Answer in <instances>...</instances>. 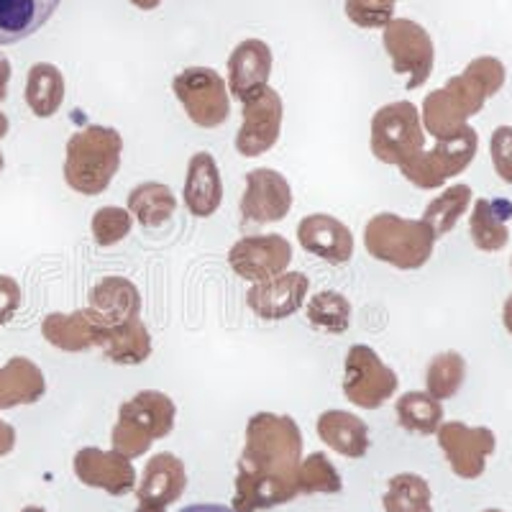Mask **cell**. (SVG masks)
Instances as JSON below:
<instances>
[{"label": "cell", "mask_w": 512, "mask_h": 512, "mask_svg": "<svg viewBox=\"0 0 512 512\" xmlns=\"http://www.w3.org/2000/svg\"><path fill=\"white\" fill-rule=\"evenodd\" d=\"M21 512H47L44 510V507H36V505H31V507H24V510Z\"/></svg>", "instance_id": "obj_47"}, {"label": "cell", "mask_w": 512, "mask_h": 512, "mask_svg": "<svg viewBox=\"0 0 512 512\" xmlns=\"http://www.w3.org/2000/svg\"><path fill=\"white\" fill-rule=\"evenodd\" d=\"M489 154L495 172L505 185H512V126H497L489 139Z\"/></svg>", "instance_id": "obj_38"}, {"label": "cell", "mask_w": 512, "mask_h": 512, "mask_svg": "<svg viewBox=\"0 0 512 512\" xmlns=\"http://www.w3.org/2000/svg\"><path fill=\"white\" fill-rule=\"evenodd\" d=\"M303 433L290 415L256 413L246 423V443L236 461L233 510L259 512L297 497Z\"/></svg>", "instance_id": "obj_1"}, {"label": "cell", "mask_w": 512, "mask_h": 512, "mask_svg": "<svg viewBox=\"0 0 512 512\" xmlns=\"http://www.w3.org/2000/svg\"><path fill=\"white\" fill-rule=\"evenodd\" d=\"M177 408L172 397L157 390H141L118 408L111 443L126 459L144 456L157 438H167L175 428Z\"/></svg>", "instance_id": "obj_5"}, {"label": "cell", "mask_w": 512, "mask_h": 512, "mask_svg": "<svg viewBox=\"0 0 512 512\" xmlns=\"http://www.w3.org/2000/svg\"><path fill=\"white\" fill-rule=\"evenodd\" d=\"M395 369L367 344H354L344 361V395L361 410H377L397 392Z\"/></svg>", "instance_id": "obj_10"}, {"label": "cell", "mask_w": 512, "mask_h": 512, "mask_svg": "<svg viewBox=\"0 0 512 512\" xmlns=\"http://www.w3.org/2000/svg\"><path fill=\"white\" fill-rule=\"evenodd\" d=\"M484 512H502V510H484Z\"/></svg>", "instance_id": "obj_49"}, {"label": "cell", "mask_w": 512, "mask_h": 512, "mask_svg": "<svg viewBox=\"0 0 512 512\" xmlns=\"http://www.w3.org/2000/svg\"><path fill=\"white\" fill-rule=\"evenodd\" d=\"M64 103V77L49 62L34 64L26 77V105L36 118H52Z\"/></svg>", "instance_id": "obj_29"}, {"label": "cell", "mask_w": 512, "mask_h": 512, "mask_svg": "<svg viewBox=\"0 0 512 512\" xmlns=\"http://www.w3.org/2000/svg\"><path fill=\"white\" fill-rule=\"evenodd\" d=\"M75 474L85 487L103 489L113 497H123L136 489V472L131 459L118 451H103V448H80L75 454Z\"/></svg>", "instance_id": "obj_17"}, {"label": "cell", "mask_w": 512, "mask_h": 512, "mask_svg": "<svg viewBox=\"0 0 512 512\" xmlns=\"http://www.w3.org/2000/svg\"><path fill=\"white\" fill-rule=\"evenodd\" d=\"M292 262V244L280 233L264 236H244L228 251V267L239 274L241 280L264 282L277 274L287 272Z\"/></svg>", "instance_id": "obj_14"}, {"label": "cell", "mask_w": 512, "mask_h": 512, "mask_svg": "<svg viewBox=\"0 0 512 512\" xmlns=\"http://www.w3.org/2000/svg\"><path fill=\"white\" fill-rule=\"evenodd\" d=\"M95 349L103 351V356L113 364L121 367H139L152 356V336L149 328L144 326V320L134 318L123 323L118 328H108V331H98L95 338Z\"/></svg>", "instance_id": "obj_23"}, {"label": "cell", "mask_w": 512, "mask_h": 512, "mask_svg": "<svg viewBox=\"0 0 512 512\" xmlns=\"http://www.w3.org/2000/svg\"><path fill=\"white\" fill-rule=\"evenodd\" d=\"M466 379V361L459 351L436 354L425 367V392L436 400H451L459 395Z\"/></svg>", "instance_id": "obj_34"}, {"label": "cell", "mask_w": 512, "mask_h": 512, "mask_svg": "<svg viewBox=\"0 0 512 512\" xmlns=\"http://www.w3.org/2000/svg\"><path fill=\"white\" fill-rule=\"evenodd\" d=\"M384 512H433L431 487L420 474H395L382 495Z\"/></svg>", "instance_id": "obj_32"}, {"label": "cell", "mask_w": 512, "mask_h": 512, "mask_svg": "<svg viewBox=\"0 0 512 512\" xmlns=\"http://www.w3.org/2000/svg\"><path fill=\"white\" fill-rule=\"evenodd\" d=\"M131 228H134V216L128 213V208H116V205H105V208L95 210L93 221H90L93 241L103 249L121 244L131 233Z\"/></svg>", "instance_id": "obj_36"}, {"label": "cell", "mask_w": 512, "mask_h": 512, "mask_svg": "<svg viewBox=\"0 0 512 512\" xmlns=\"http://www.w3.org/2000/svg\"><path fill=\"white\" fill-rule=\"evenodd\" d=\"M47 395V379L34 361L13 356L0 367V410L34 405Z\"/></svg>", "instance_id": "obj_22"}, {"label": "cell", "mask_w": 512, "mask_h": 512, "mask_svg": "<svg viewBox=\"0 0 512 512\" xmlns=\"http://www.w3.org/2000/svg\"><path fill=\"white\" fill-rule=\"evenodd\" d=\"M320 441L346 459H364L369 451V425L346 410H326L315 425Z\"/></svg>", "instance_id": "obj_24"}, {"label": "cell", "mask_w": 512, "mask_h": 512, "mask_svg": "<svg viewBox=\"0 0 512 512\" xmlns=\"http://www.w3.org/2000/svg\"><path fill=\"white\" fill-rule=\"evenodd\" d=\"M472 195L474 192L469 185H451L448 190H443L438 198H433L431 203L425 205L420 221L428 223V228H431L436 239H443V236H448V233L454 231L456 223H459L461 216L469 210Z\"/></svg>", "instance_id": "obj_31"}, {"label": "cell", "mask_w": 512, "mask_h": 512, "mask_svg": "<svg viewBox=\"0 0 512 512\" xmlns=\"http://www.w3.org/2000/svg\"><path fill=\"white\" fill-rule=\"evenodd\" d=\"M3 167H6V159H3V152H0V172H3Z\"/></svg>", "instance_id": "obj_48"}, {"label": "cell", "mask_w": 512, "mask_h": 512, "mask_svg": "<svg viewBox=\"0 0 512 512\" xmlns=\"http://www.w3.org/2000/svg\"><path fill=\"white\" fill-rule=\"evenodd\" d=\"M479 149V136L472 126H464L459 134L436 139L431 152L420 149L400 164V175L418 190H438L451 177L461 175L474 162Z\"/></svg>", "instance_id": "obj_6"}, {"label": "cell", "mask_w": 512, "mask_h": 512, "mask_svg": "<svg viewBox=\"0 0 512 512\" xmlns=\"http://www.w3.org/2000/svg\"><path fill=\"white\" fill-rule=\"evenodd\" d=\"M177 198L164 182H141L128 192V213L144 228H162L172 221Z\"/></svg>", "instance_id": "obj_28"}, {"label": "cell", "mask_w": 512, "mask_h": 512, "mask_svg": "<svg viewBox=\"0 0 512 512\" xmlns=\"http://www.w3.org/2000/svg\"><path fill=\"white\" fill-rule=\"evenodd\" d=\"M297 239L308 254L318 256L323 262L341 267L349 264L354 256V233L344 221L328 213H310L297 223Z\"/></svg>", "instance_id": "obj_19"}, {"label": "cell", "mask_w": 512, "mask_h": 512, "mask_svg": "<svg viewBox=\"0 0 512 512\" xmlns=\"http://www.w3.org/2000/svg\"><path fill=\"white\" fill-rule=\"evenodd\" d=\"M308 323L320 333H331L341 336L351 326V303L341 292L336 290H320L305 305Z\"/></svg>", "instance_id": "obj_33"}, {"label": "cell", "mask_w": 512, "mask_h": 512, "mask_svg": "<svg viewBox=\"0 0 512 512\" xmlns=\"http://www.w3.org/2000/svg\"><path fill=\"white\" fill-rule=\"evenodd\" d=\"M438 446L446 454L451 472L459 479H479L487 469V459L495 454L497 438L484 425H466L448 420L438 428Z\"/></svg>", "instance_id": "obj_11"}, {"label": "cell", "mask_w": 512, "mask_h": 512, "mask_svg": "<svg viewBox=\"0 0 512 512\" xmlns=\"http://www.w3.org/2000/svg\"><path fill=\"white\" fill-rule=\"evenodd\" d=\"M13 448H16V428L0 418V459L11 454Z\"/></svg>", "instance_id": "obj_40"}, {"label": "cell", "mask_w": 512, "mask_h": 512, "mask_svg": "<svg viewBox=\"0 0 512 512\" xmlns=\"http://www.w3.org/2000/svg\"><path fill=\"white\" fill-rule=\"evenodd\" d=\"M502 323H505V331L512 336V295L505 300V308H502Z\"/></svg>", "instance_id": "obj_43"}, {"label": "cell", "mask_w": 512, "mask_h": 512, "mask_svg": "<svg viewBox=\"0 0 512 512\" xmlns=\"http://www.w3.org/2000/svg\"><path fill=\"white\" fill-rule=\"evenodd\" d=\"M382 44L392 59V70L405 77V88H423L436 62L431 34L410 18H392L382 29Z\"/></svg>", "instance_id": "obj_9"}, {"label": "cell", "mask_w": 512, "mask_h": 512, "mask_svg": "<svg viewBox=\"0 0 512 512\" xmlns=\"http://www.w3.org/2000/svg\"><path fill=\"white\" fill-rule=\"evenodd\" d=\"M172 93L185 108L187 118L200 128H218L231 116L228 85L210 67H187L172 80Z\"/></svg>", "instance_id": "obj_8"}, {"label": "cell", "mask_w": 512, "mask_h": 512, "mask_svg": "<svg viewBox=\"0 0 512 512\" xmlns=\"http://www.w3.org/2000/svg\"><path fill=\"white\" fill-rule=\"evenodd\" d=\"M162 0H131V6H136L139 11H154Z\"/></svg>", "instance_id": "obj_44"}, {"label": "cell", "mask_w": 512, "mask_h": 512, "mask_svg": "<svg viewBox=\"0 0 512 512\" xmlns=\"http://www.w3.org/2000/svg\"><path fill=\"white\" fill-rule=\"evenodd\" d=\"M395 415L400 428L405 431L418 433V436H433L443 423V405L428 392H405L395 402Z\"/></svg>", "instance_id": "obj_30"}, {"label": "cell", "mask_w": 512, "mask_h": 512, "mask_svg": "<svg viewBox=\"0 0 512 512\" xmlns=\"http://www.w3.org/2000/svg\"><path fill=\"white\" fill-rule=\"evenodd\" d=\"M8 82H11V62H8V57L0 54V103L8 95Z\"/></svg>", "instance_id": "obj_41"}, {"label": "cell", "mask_w": 512, "mask_h": 512, "mask_svg": "<svg viewBox=\"0 0 512 512\" xmlns=\"http://www.w3.org/2000/svg\"><path fill=\"white\" fill-rule=\"evenodd\" d=\"M364 246L377 262L402 272H415L431 262L436 236L423 221L402 218L397 213H377L364 228Z\"/></svg>", "instance_id": "obj_4"}, {"label": "cell", "mask_w": 512, "mask_h": 512, "mask_svg": "<svg viewBox=\"0 0 512 512\" xmlns=\"http://www.w3.org/2000/svg\"><path fill=\"white\" fill-rule=\"evenodd\" d=\"M21 308V285L8 274H0V326L11 323Z\"/></svg>", "instance_id": "obj_39"}, {"label": "cell", "mask_w": 512, "mask_h": 512, "mask_svg": "<svg viewBox=\"0 0 512 512\" xmlns=\"http://www.w3.org/2000/svg\"><path fill=\"white\" fill-rule=\"evenodd\" d=\"M185 208L195 218L216 216L223 203V180L216 157L210 152L192 154L187 162L185 187H182Z\"/></svg>", "instance_id": "obj_20"}, {"label": "cell", "mask_w": 512, "mask_h": 512, "mask_svg": "<svg viewBox=\"0 0 512 512\" xmlns=\"http://www.w3.org/2000/svg\"><path fill=\"white\" fill-rule=\"evenodd\" d=\"M180 512H236L233 507L226 505H208V502H200V505H187Z\"/></svg>", "instance_id": "obj_42"}, {"label": "cell", "mask_w": 512, "mask_h": 512, "mask_svg": "<svg viewBox=\"0 0 512 512\" xmlns=\"http://www.w3.org/2000/svg\"><path fill=\"white\" fill-rule=\"evenodd\" d=\"M41 336L47 338L49 344L67 354H82L95 346L98 328L90 323L85 308L75 313H49L41 323Z\"/></svg>", "instance_id": "obj_27"}, {"label": "cell", "mask_w": 512, "mask_h": 512, "mask_svg": "<svg viewBox=\"0 0 512 512\" xmlns=\"http://www.w3.org/2000/svg\"><path fill=\"white\" fill-rule=\"evenodd\" d=\"M292 208V187L285 175L272 167L246 172V190L241 195V223L244 226H267L285 221Z\"/></svg>", "instance_id": "obj_13"}, {"label": "cell", "mask_w": 512, "mask_h": 512, "mask_svg": "<svg viewBox=\"0 0 512 512\" xmlns=\"http://www.w3.org/2000/svg\"><path fill=\"white\" fill-rule=\"evenodd\" d=\"M134 512H167V507H149V505H139V510Z\"/></svg>", "instance_id": "obj_46"}, {"label": "cell", "mask_w": 512, "mask_h": 512, "mask_svg": "<svg viewBox=\"0 0 512 512\" xmlns=\"http://www.w3.org/2000/svg\"><path fill=\"white\" fill-rule=\"evenodd\" d=\"M85 313L98 331L123 326L141 315L139 287L126 277H103L98 285L90 287Z\"/></svg>", "instance_id": "obj_16"}, {"label": "cell", "mask_w": 512, "mask_h": 512, "mask_svg": "<svg viewBox=\"0 0 512 512\" xmlns=\"http://www.w3.org/2000/svg\"><path fill=\"white\" fill-rule=\"evenodd\" d=\"M512 218V205L507 200H487L479 198L469 216V233L479 251L495 254L502 251L510 241V228L507 221Z\"/></svg>", "instance_id": "obj_26"}, {"label": "cell", "mask_w": 512, "mask_h": 512, "mask_svg": "<svg viewBox=\"0 0 512 512\" xmlns=\"http://www.w3.org/2000/svg\"><path fill=\"white\" fill-rule=\"evenodd\" d=\"M344 489L341 474L326 454H310L297 472V495H338Z\"/></svg>", "instance_id": "obj_35"}, {"label": "cell", "mask_w": 512, "mask_h": 512, "mask_svg": "<svg viewBox=\"0 0 512 512\" xmlns=\"http://www.w3.org/2000/svg\"><path fill=\"white\" fill-rule=\"evenodd\" d=\"M187 474L182 459L162 451L146 461L141 482L136 487V500L149 507H169L185 495Z\"/></svg>", "instance_id": "obj_21"}, {"label": "cell", "mask_w": 512, "mask_h": 512, "mask_svg": "<svg viewBox=\"0 0 512 512\" xmlns=\"http://www.w3.org/2000/svg\"><path fill=\"white\" fill-rule=\"evenodd\" d=\"M425 144V128L420 121L418 105L410 100H395L382 105L372 118V146L374 159L382 164L400 167L405 159L418 154Z\"/></svg>", "instance_id": "obj_7"}, {"label": "cell", "mask_w": 512, "mask_h": 512, "mask_svg": "<svg viewBox=\"0 0 512 512\" xmlns=\"http://www.w3.org/2000/svg\"><path fill=\"white\" fill-rule=\"evenodd\" d=\"M123 136L111 126H85L64 152V182L80 195H103L121 169Z\"/></svg>", "instance_id": "obj_3"}, {"label": "cell", "mask_w": 512, "mask_h": 512, "mask_svg": "<svg viewBox=\"0 0 512 512\" xmlns=\"http://www.w3.org/2000/svg\"><path fill=\"white\" fill-rule=\"evenodd\" d=\"M510 269H512V259H510Z\"/></svg>", "instance_id": "obj_50"}, {"label": "cell", "mask_w": 512, "mask_h": 512, "mask_svg": "<svg viewBox=\"0 0 512 512\" xmlns=\"http://www.w3.org/2000/svg\"><path fill=\"white\" fill-rule=\"evenodd\" d=\"M310 292L308 274L282 272L272 280L256 282L246 292V305L251 313L262 320H285L303 308Z\"/></svg>", "instance_id": "obj_15"}, {"label": "cell", "mask_w": 512, "mask_h": 512, "mask_svg": "<svg viewBox=\"0 0 512 512\" xmlns=\"http://www.w3.org/2000/svg\"><path fill=\"white\" fill-rule=\"evenodd\" d=\"M8 128H11V123H8V116H6V113H0V139H6Z\"/></svg>", "instance_id": "obj_45"}, {"label": "cell", "mask_w": 512, "mask_h": 512, "mask_svg": "<svg viewBox=\"0 0 512 512\" xmlns=\"http://www.w3.org/2000/svg\"><path fill=\"white\" fill-rule=\"evenodd\" d=\"M244 121L236 134V152L246 159L262 157L282 136L285 121V103L274 88H264L262 93L244 100Z\"/></svg>", "instance_id": "obj_12"}, {"label": "cell", "mask_w": 512, "mask_h": 512, "mask_svg": "<svg viewBox=\"0 0 512 512\" xmlns=\"http://www.w3.org/2000/svg\"><path fill=\"white\" fill-rule=\"evenodd\" d=\"M397 0H346V16L359 29H384L395 18Z\"/></svg>", "instance_id": "obj_37"}, {"label": "cell", "mask_w": 512, "mask_h": 512, "mask_svg": "<svg viewBox=\"0 0 512 512\" xmlns=\"http://www.w3.org/2000/svg\"><path fill=\"white\" fill-rule=\"evenodd\" d=\"M62 0H0V47L34 36Z\"/></svg>", "instance_id": "obj_25"}, {"label": "cell", "mask_w": 512, "mask_h": 512, "mask_svg": "<svg viewBox=\"0 0 512 512\" xmlns=\"http://www.w3.org/2000/svg\"><path fill=\"white\" fill-rule=\"evenodd\" d=\"M507 70L497 57H477L466 64L461 75L451 77L443 88L433 90L423 100L425 134L446 139L469 126V118L477 116L489 98H495L505 85Z\"/></svg>", "instance_id": "obj_2"}, {"label": "cell", "mask_w": 512, "mask_h": 512, "mask_svg": "<svg viewBox=\"0 0 512 512\" xmlns=\"http://www.w3.org/2000/svg\"><path fill=\"white\" fill-rule=\"evenodd\" d=\"M274 57L267 41L244 39L228 57V95L236 100H249L251 95L269 88Z\"/></svg>", "instance_id": "obj_18"}]
</instances>
